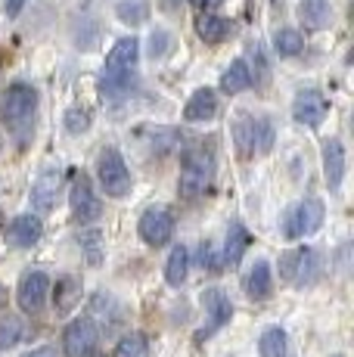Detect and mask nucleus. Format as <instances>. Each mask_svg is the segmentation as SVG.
I'll return each instance as SVG.
<instances>
[{
    "instance_id": "obj_9",
    "label": "nucleus",
    "mask_w": 354,
    "mask_h": 357,
    "mask_svg": "<svg viewBox=\"0 0 354 357\" xmlns=\"http://www.w3.org/2000/svg\"><path fill=\"white\" fill-rule=\"evenodd\" d=\"M72 215L78 224H93L103 215V199L93 193V183L87 174H78L72 183Z\"/></svg>"
},
{
    "instance_id": "obj_23",
    "label": "nucleus",
    "mask_w": 354,
    "mask_h": 357,
    "mask_svg": "<svg viewBox=\"0 0 354 357\" xmlns=\"http://www.w3.org/2000/svg\"><path fill=\"white\" fill-rule=\"evenodd\" d=\"M78 301H81V280L78 277L56 280V289H53V305H56V311L59 314H69Z\"/></svg>"
},
{
    "instance_id": "obj_5",
    "label": "nucleus",
    "mask_w": 354,
    "mask_h": 357,
    "mask_svg": "<svg viewBox=\"0 0 354 357\" xmlns=\"http://www.w3.org/2000/svg\"><path fill=\"white\" fill-rule=\"evenodd\" d=\"M280 277L286 283L298 286V289H305V286L317 283L320 277V255L311 245H302V249H289L286 255L280 258Z\"/></svg>"
},
{
    "instance_id": "obj_2",
    "label": "nucleus",
    "mask_w": 354,
    "mask_h": 357,
    "mask_svg": "<svg viewBox=\"0 0 354 357\" xmlns=\"http://www.w3.org/2000/svg\"><path fill=\"white\" fill-rule=\"evenodd\" d=\"M212 181H215V155H212V149H190V153L183 155L180 181H177L180 196L183 199L206 196V190H212Z\"/></svg>"
},
{
    "instance_id": "obj_34",
    "label": "nucleus",
    "mask_w": 354,
    "mask_h": 357,
    "mask_svg": "<svg viewBox=\"0 0 354 357\" xmlns=\"http://www.w3.org/2000/svg\"><path fill=\"white\" fill-rule=\"evenodd\" d=\"M22 6H25V0H6L3 10H6V16H10V19H16L19 13H22Z\"/></svg>"
},
{
    "instance_id": "obj_31",
    "label": "nucleus",
    "mask_w": 354,
    "mask_h": 357,
    "mask_svg": "<svg viewBox=\"0 0 354 357\" xmlns=\"http://www.w3.org/2000/svg\"><path fill=\"white\" fill-rule=\"evenodd\" d=\"M19 335H22V324H19L16 317H6L3 324H0V348L16 345Z\"/></svg>"
},
{
    "instance_id": "obj_10",
    "label": "nucleus",
    "mask_w": 354,
    "mask_h": 357,
    "mask_svg": "<svg viewBox=\"0 0 354 357\" xmlns=\"http://www.w3.org/2000/svg\"><path fill=\"white\" fill-rule=\"evenodd\" d=\"M97 348V326L91 317H78L63 329V351L66 357H91Z\"/></svg>"
},
{
    "instance_id": "obj_11",
    "label": "nucleus",
    "mask_w": 354,
    "mask_h": 357,
    "mask_svg": "<svg viewBox=\"0 0 354 357\" xmlns=\"http://www.w3.org/2000/svg\"><path fill=\"white\" fill-rule=\"evenodd\" d=\"M47 295H50V280H47V273H40V271L22 273L19 289H16V301H19V307H22L25 314H40L44 311Z\"/></svg>"
},
{
    "instance_id": "obj_25",
    "label": "nucleus",
    "mask_w": 354,
    "mask_h": 357,
    "mask_svg": "<svg viewBox=\"0 0 354 357\" xmlns=\"http://www.w3.org/2000/svg\"><path fill=\"white\" fill-rule=\"evenodd\" d=\"M302 47H305V38L298 34L295 29H280V31H274V53L277 56H298L302 53Z\"/></svg>"
},
{
    "instance_id": "obj_6",
    "label": "nucleus",
    "mask_w": 354,
    "mask_h": 357,
    "mask_svg": "<svg viewBox=\"0 0 354 357\" xmlns=\"http://www.w3.org/2000/svg\"><path fill=\"white\" fill-rule=\"evenodd\" d=\"M323 202L314 196L302 199L295 208H289V215L283 218V236L286 239H305V236H314V233L323 227Z\"/></svg>"
},
{
    "instance_id": "obj_29",
    "label": "nucleus",
    "mask_w": 354,
    "mask_h": 357,
    "mask_svg": "<svg viewBox=\"0 0 354 357\" xmlns=\"http://www.w3.org/2000/svg\"><path fill=\"white\" fill-rule=\"evenodd\" d=\"M78 243H81V249H84V255H87L91 264H100V261H103V233H100L97 227L81 233Z\"/></svg>"
},
{
    "instance_id": "obj_12",
    "label": "nucleus",
    "mask_w": 354,
    "mask_h": 357,
    "mask_svg": "<svg viewBox=\"0 0 354 357\" xmlns=\"http://www.w3.org/2000/svg\"><path fill=\"white\" fill-rule=\"evenodd\" d=\"M59 190H63V171H59V168H44L38 174V181L31 183V193H29L31 208H35L38 215H47V211H53Z\"/></svg>"
},
{
    "instance_id": "obj_13",
    "label": "nucleus",
    "mask_w": 354,
    "mask_h": 357,
    "mask_svg": "<svg viewBox=\"0 0 354 357\" xmlns=\"http://www.w3.org/2000/svg\"><path fill=\"white\" fill-rule=\"evenodd\" d=\"M140 56V40L137 38H118L112 44V50L106 53V72L103 78H118V75H131Z\"/></svg>"
},
{
    "instance_id": "obj_36",
    "label": "nucleus",
    "mask_w": 354,
    "mask_h": 357,
    "mask_svg": "<svg viewBox=\"0 0 354 357\" xmlns=\"http://www.w3.org/2000/svg\"><path fill=\"white\" fill-rule=\"evenodd\" d=\"M3 307H6V289L0 286V311H3Z\"/></svg>"
},
{
    "instance_id": "obj_30",
    "label": "nucleus",
    "mask_w": 354,
    "mask_h": 357,
    "mask_svg": "<svg viewBox=\"0 0 354 357\" xmlns=\"http://www.w3.org/2000/svg\"><path fill=\"white\" fill-rule=\"evenodd\" d=\"M63 125H66V130H69V134H75V137L87 134V130H91V112H87L84 106H72V109H66Z\"/></svg>"
},
{
    "instance_id": "obj_1",
    "label": "nucleus",
    "mask_w": 354,
    "mask_h": 357,
    "mask_svg": "<svg viewBox=\"0 0 354 357\" xmlns=\"http://www.w3.org/2000/svg\"><path fill=\"white\" fill-rule=\"evenodd\" d=\"M38 112V91L25 81H16V84L6 87L3 93V106H0V115H3V125L13 130V134L25 137V130L31 128Z\"/></svg>"
},
{
    "instance_id": "obj_15",
    "label": "nucleus",
    "mask_w": 354,
    "mask_h": 357,
    "mask_svg": "<svg viewBox=\"0 0 354 357\" xmlns=\"http://www.w3.org/2000/svg\"><path fill=\"white\" fill-rule=\"evenodd\" d=\"M320 159H323V177H326V187L336 193L342 187V177H345V146L342 140L330 137L323 140V149H320Z\"/></svg>"
},
{
    "instance_id": "obj_19",
    "label": "nucleus",
    "mask_w": 354,
    "mask_h": 357,
    "mask_svg": "<svg viewBox=\"0 0 354 357\" xmlns=\"http://www.w3.org/2000/svg\"><path fill=\"white\" fill-rule=\"evenodd\" d=\"M233 31V22H230L227 16H217V13H202L199 19H196V34H199L206 44H221L227 34Z\"/></svg>"
},
{
    "instance_id": "obj_3",
    "label": "nucleus",
    "mask_w": 354,
    "mask_h": 357,
    "mask_svg": "<svg viewBox=\"0 0 354 357\" xmlns=\"http://www.w3.org/2000/svg\"><path fill=\"white\" fill-rule=\"evenodd\" d=\"M233 140L243 159L264 155L274 146V125H270V119H255L249 112H240L233 121Z\"/></svg>"
},
{
    "instance_id": "obj_18",
    "label": "nucleus",
    "mask_w": 354,
    "mask_h": 357,
    "mask_svg": "<svg viewBox=\"0 0 354 357\" xmlns=\"http://www.w3.org/2000/svg\"><path fill=\"white\" fill-rule=\"evenodd\" d=\"M298 19L305 22V29L323 31L332 25V6L330 0H302L298 3Z\"/></svg>"
},
{
    "instance_id": "obj_22",
    "label": "nucleus",
    "mask_w": 354,
    "mask_h": 357,
    "mask_svg": "<svg viewBox=\"0 0 354 357\" xmlns=\"http://www.w3.org/2000/svg\"><path fill=\"white\" fill-rule=\"evenodd\" d=\"M249 243H252V236L246 233V227H243L240 221H233L230 224V230H227V243H224V255H221V264H240L243 255H246V249H249Z\"/></svg>"
},
{
    "instance_id": "obj_35",
    "label": "nucleus",
    "mask_w": 354,
    "mask_h": 357,
    "mask_svg": "<svg viewBox=\"0 0 354 357\" xmlns=\"http://www.w3.org/2000/svg\"><path fill=\"white\" fill-rule=\"evenodd\" d=\"M190 3L196 6V10H202V13H208V10H215V6H221L224 0H190Z\"/></svg>"
},
{
    "instance_id": "obj_28",
    "label": "nucleus",
    "mask_w": 354,
    "mask_h": 357,
    "mask_svg": "<svg viewBox=\"0 0 354 357\" xmlns=\"http://www.w3.org/2000/svg\"><path fill=\"white\" fill-rule=\"evenodd\" d=\"M115 16L125 25H140L143 19L149 16V6L143 3V0H118V3H115Z\"/></svg>"
},
{
    "instance_id": "obj_26",
    "label": "nucleus",
    "mask_w": 354,
    "mask_h": 357,
    "mask_svg": "<svg viewBox=\"0 0 354 357\" xmlns=\"http://www.w3.org/2000/svg\"><path fill=\"white\" fill-rule=\"evenodd\" d=\"M258 351L261 357H286V333L280 326H270L258 339Z\"/></svg>"
},
{
    "instance_id": "obj_24",
    "label": "nucleus",
    "mask_w": 354,
    "mask_h": 357,
    "mask_svg": "<svg viewBox=\"0 0 354 357\" xmlns=\"http://www.w3.org/2000/svg\"><path fill=\"white\" fill-rule=\"evenodd\" d=\"M187 273H190V249H187V245H174L171 255H168V261H165L168 286H174V289H177V286H183Z\"/></svg>"
},
{
    "instance_id": "obj_8",
    "label": "nucleus",
    "mask_w": 354,
    "mask_h": 357,
    "mask_svg": "<svg viewBox=\"0 0 354 357\" xmlns=\"http://www.w3.org/2000/svg\"><path fill=\"white\" fill-rule=\"evenodd\" d=\"M326 115H330V100H326L320 91H314V87H305V91L295 93V100H292V119H295L298 125L320 128Z\"/></svg>"
},
{
    "instance_id": "obj_4",
    "label": "nucleus",
    "mask_w": 354,
    "mask_h": 357,
    "mask_svg": "<svg viewBox=\"0 0 354 357\" xmlns=\"http://www.w3.org/2000/svg\"><path fill=\"white\" fill-rule=\"evenodd\" d=\"M97 183L100 190L109 196V199H125L131 193V168H128V162L121 159L118 149H103L97 159Z\"/></svg>"
},
{
    "instance_id": "obj_32",
    "label": "nucleus",
    "mask_w": 354,
    "mask_h": 357,
    "mask_svg": "<svg viewBox=\"0 0 354 357\" xmlns=\"http://www.w3.org/2000/svg\"><path fill=\"white\" fill-rule=\"evenodd\" d=\"M199 264L208 267V271H221V258L215 255V245H212V243H202V249H199Z\"/></svg>"
},
{
    "instance_id": "obj_20",
    "label": "nucleus",
    "mask_w": 354,
    "mask_h": 357,
    "mask_svg": "<svg viewBox=\"0 0 354 357\" xmlns=\"http://www.w3.org/2000/svg\"><path fill=\"white\" fill-rule=\"evenodd\" d=\"M274 289V273H270V264L268 261H255L252 271L246 273V295L255 301H264Z\"/></svg>"
},
{
    "instance_id": "obj_7",
    "label": "nucleus",
    "mask_w": 354,
    "mask_h": 357,
    "mask_svg": "<svg viewBox=\"0 0 354 357\" xmlns=\"http://www.w3.org/2000/svg\"><path fill=\"white\" fill-rule=\"evenodd\" d=\"M137 233H140V239L146 245L162 249V245H168L171 243V236H174V215L168 208H146L140 215Z\"/></svg>"
},
{
    "instance_id": "obj_14",
    "label": "nucleus",
    "mask_w": 354,
    "mask_h": 357,
    "mask_svg": "<svg viewBox=\"0 0 354 357\" xmlns=\"http://www.w3.org/2000/svg\"><path fill=\"white\" fill-rule=\"evenodd\" d=\"M202 307H206V314H208V326L199 333V339L217 333V329H221L224 324H230V317H233V305H230V298H227L224 289H206L202 292Z\"/></svg>"
},
{
    "instance_id": "obj_27",
    "label": "nucleus",
    "mask_w": 354,
    "mask_h": 357,
    "mask_svg": "<svg viewBox=\"0 0 354 357\" xmlns=\"http://www.w3.org/2000/svg\"><path fill=\"white\" fill-rule=\"evenodd\" d=\"M149 354V342L143 333H128L118 339L115 345V357H146Z\"/></svg>"
},
{
    "instance_id": "obj_37",
    "label": "nucleus",
    "mask_w": 354,
    "mask_h": 357,
    "mask_svg": "<svg viewBox=\"0 0 354 357\" xmlns=\"http://www.w3.org/2000/svg\"><path fill=\"white\" fill-rule=\"evenodd\" d=\"M0 146H3V143H0Z\"/></svg>"
},
{
    "instance_id": "obj_33",
    "label": "nucleus",
    "mask_w": 354,
    "mask_h": 357,
    "mask_svg": "<svg viewBox=\"0 0 354 357\" xmlns=\"http://www.w3.org/2000/svg\"><path fill=\"white\" fill-rule=\"evenodd\" d=\"M22 357H56V348H53V345H40V348H31V351H25Z\"/></svg>"
},
{
    "instance_id": "obj_17",
    "label": "nucleus",
    "mask_w": 354,
    "mask_h": 357,
    "mask_svg": "<svg viewBox=\"0 0 354 357\" xmlns=\"http://www.w3.org/2000/svg\"><path fill=\"white\" fill-rule=\"evenodd\" d=\"M215 115H217V93L212 91V87H199V91L187 100V106H183V119L193 121V125H199V121H212Z\"/></svg>"
},
{
    "instance_id": "obj_21",
    "label": "nucleus",
    "mask_w": 354,
    "mask_h": 357,
    "mask_svg": "<svg viewBox=\"0 0 354 357\" xmlns=\"http://www.w3.org/2000/svg\"><path fill=\"white\" fill-rule=\"evenodd\" d=\"M252 81H255V75H252L246 59H233V63L221 72V91L224 93H243L246 87H252Z\"/></svg>"
},
{
    "instance_id": "obj_16",
    "label": "nucleus",
    "mask_w": 354,
    "mask_h": 357,
    "mask_svg": "<svg viewBox=\"0 0 354 357\" xmlns=\"http://www.w3.org/2000/svg\"><path fill=\"white\" fill-rule=\"evenodd\" d=\"M40 236H44V224H40L38 215H16L6 227V239L16 249H31Z\"/></svg>"
}]
</instances>
